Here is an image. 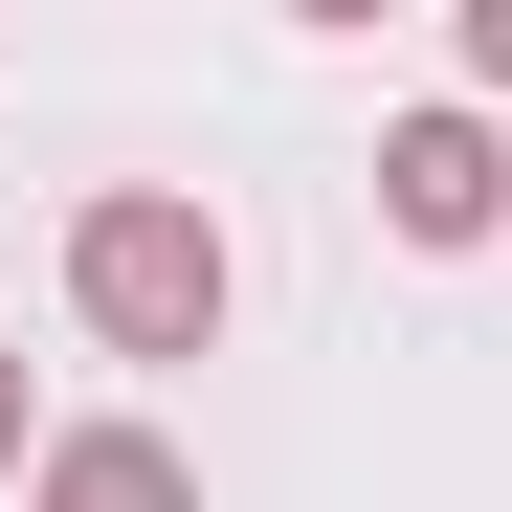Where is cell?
<instances>
[{"label": "cell", "mask_w": 512, "mask_h": 512, "mask_svg": "<svg viewBox=\"0 0 512 512\" xmlns=\"http://www.w3.org/2000/svg\"><path fill=\"white\" fill-rule=\"evenodd\" d=\"M67 312H90V357H223L245 268H223V223L179 179H112L90 223H67Z\"/></svg>", "instance_id": "6da1fadb"}, {"label": "cell", "mask_w": 512, "mask_h": 512, "mask_svg": "<svg viewBox=\"0 0 512 512\" xmlns=\"http://www.w3.org/2000/svg\"><path fill=\"white\" fill-rule=\"evenodd\" d=\"M379 223H401V245H490V223H512L490 112H401V134H379Z\"/></svg>", "instance_id": "7a4b0ae2"}, {"label": "cell", "mask_w": 512, "mask_h": 512, "mask_svg": "<svg viewBox=\"0 0 512 512\" xmlns=\"http://www.w3.org/2000/svg\"><path fill=\"white\" fill-rule=\"evenodd\" d=\"M23 512H201V468L156 446V423H45V468H23Z\"/></svg>", "instance_id": "3957f363"}, {"label": "cell", "mask_w": 512, "mask_h": 512, "mask_svg": "<svg viewBox=\"0 0 512 512\" xmlns=\"http://www.w3.org/2000/svg\"><path fill=\"white\" fill-rule=\"evenodd\" d=\"M45 468V423H23V334H0V490H23Z\"/></svg>", "instance_id": "277c9868"}, {"label": "cell", "mask_w": 512, "mask_h": 512, "mask_svg": "<svg viewBox=\"0 0 512 512\" xmlns=\"http://www.w3.org/2000/svg\"><path fill=\"white\" fill-rule=\"evenodd\" d=\"M468 90H512V0H468Z\"/></svg>", "instance_id": "5b68a950"}]
</instances>
